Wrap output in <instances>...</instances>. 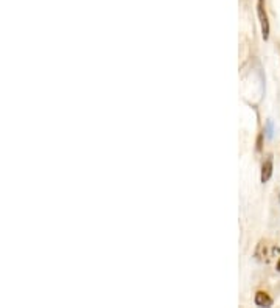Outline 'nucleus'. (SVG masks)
<instances>
[{
	"label": "nucleus",
	"mask_w": 280,
	"mask_h": 308,
	"mask_svg": "<svg viewBox=\"0 0 280 308\" xmlns=\"http://www.w3.org/2000/svg\"><path fill=\"white\" fill-rule=\"evenodd\" d=\"M278 252H280V248L271 240H260L254 251V257L260 263H271L278 256Z\"/></svg>",
	"instance_id": "f257e3e1"
},
{
	"label": "nucleus",
	"mask_w": 280,
	"mask_h": 308,
	"mask_svg": "<svg viewBox=\"0 0 280 308\" xmlns=\"http://www.w3.org/2000/svg\"><path fill=\"white\" fill-rule=\"evenodd\" d=\"M278 203H280V195H278Z\"/></svg>",
	"instance_id": "0eeeda50"
},
{
	"label": "nucleus",
	"mask_w": 280,
	"mask_h": 308,
	"mask_svg": "<svg viewBox=\"0 0 280 308\" xmlns=\"http://www.w3.org/2000/svg\"><path fill=\"white\" fill-rule=\"evenodd\" d=\"M272 176V159L268 157L265 162H263V165H261V174H260V179H261V182H268V180L271 179Z\"/></svg>",
	"instance_id": "7ed1b4c3"
},
{
	"label": "nucleus",
	"mask_w": 280,
	"mask_h": 308,
	"mask_svg": "<svg viewBox=\"0 0 280 308\" xmlns=\"http://www.w3.org/2000/svg\"><path fill=\"white\" fill-rule=\"evenodd\" d=\"M257 14H258V22L261 27V36H263L265 41H268V38H269V19H268L265 0H257Z\"/></svg>",
	"instance_id": "f03ea898"
},
{
	"label": "nucleus",
	"mask_w": 280,
	"mask_h": 308,
	"mask_svg": "<svg viewBox=\"0 0 280 308\" xmlns=\"http://www.w3.org/2000/svg\"><path fill=\"white\" fill-rule=\"evenodd\" d=\"M254 302H255L257 306H269V305H272L271 296L268 293H265V291H257V294L254 297Z\"/></svg>",
	"instance_id": "20e7f679"
},
{
	"label": "nucleus",
	"mask_w": 280,
	"mask_h": 308,
	"mask_svg": "<svg viewBox=\"0 0 280 308\" xmlns=\"http://www.w3.org/2000/svg\"><path fill=\"white\" fill-rule=\"evenodd\" d=\"M277 271L280 273V259H278V262H277Z\"/></svg>",
	"instance_id": "423d86ee"
},
{
	"label": "nucleus",
	"mask_w": 280,
	"mask_h": 308,
	"mask_svg": "<svg viewBox=\"0 0 280 308\" xmlns=\"http://www.w3.org/2000/svg\"><path fill=\"white\" fill-rule=\"evenodd\" d=\"M266 131H268L266 136H268V137H272V121H271V120L268 121V128H266Z\"/></svg>",
	"instance_id": "39448f33"
}]
</instances>
